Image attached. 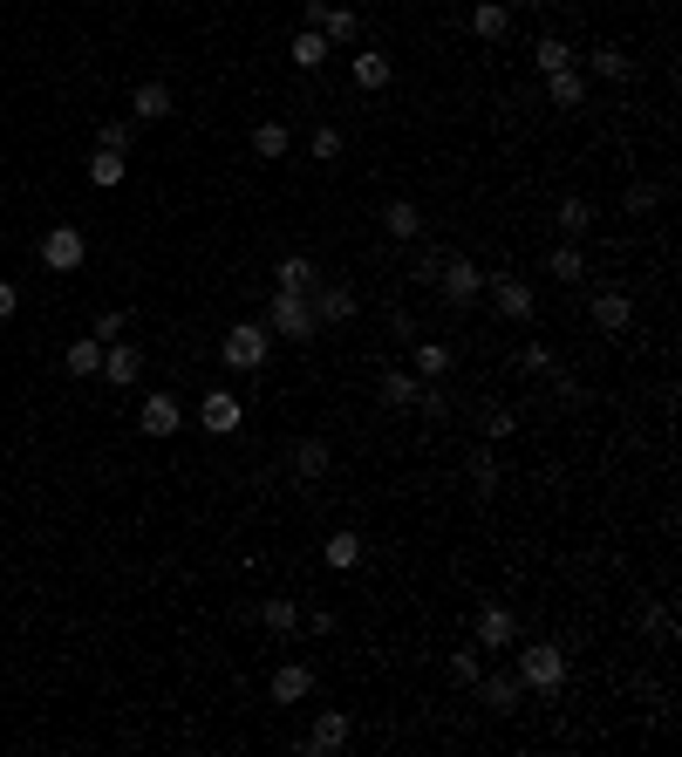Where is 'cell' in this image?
I'll use <instances>...</instances> for the list:
<instances>
[{
  "label": "cell",
  "mask_w": 682,
  "mask_h": 757,
  "mask_svg": "<svg viewBox=\"0 0 682 757\" xmlns=\"http://www.w3.org/2000/svg\"><path fill=\"white\" fill-rule=\"evenodd\" d=\"M14 307H21V287H14V280H0V321H14Z\"/></svg>",
  "instance_id": "cell-46"
},
{
  "label": "cell",
  "mask_w": 682,
  "mask_h": 757,
  "mask_svg": "<svg viewBox=\"0 0 682 757\" xmlns=\"http://www.w3.org/2000/svg\"><path fill=\"white\" fill-rule=\"evenodd\" d=\"M273 287H280V294H307V301H314L321 273H314V260H307V253H287V260L273 266Z\"/></svg>",
  "instance_id": "cell-15"
},
{
  "label": "cell",
  "mask_w": 682,
  "mask_h": 757,
  "mask_svg": "<svg viewBox=\"0 0 682 757\" xmlns=\"http://www.w3.org/2000/svg\"><path fill=\"white\" fill-rule=\"evenodd\" d=\"M82 260H89V239H82L76 226H48L41 232V266H48V273H76Z\"/></svg>",
  "instance_id": "cell-5"
},
{
  "label": "cell",
  "mask_w": 682,
  "mask_h": 757,
  "mask_svg": "<svg viewBox=\"0 0 682 757\" xmlns=\"http://www.w3.org/2000/svg\"><path fill=\"white\" fill-rule=\"evenodd\" d=\"M62 362H69V376H96V369H103V341H96V335L69 341V355H62Z\"/></svg>",
  "instance_id": "cell-30"
},
{
  "label": "cell",
  "mask_w": 682,
  "mask_h": 757,
  "mask_svg": "<svg viewBox=\"0 0 682 757\" xmlns=\"http://www.w3.org/2000/svg\"><path fill=\"white\" fill-rule=\"evenodd\" d=\"M89 185H96V191L123 185V151H96V157H89Z\"/></svg>",
  "instance_id": "cell-34"
},
{
  "label": "cell",
  "mask_w": 682,
  "mask_h": 757,
  "mask_svg": "<svg viewBox=\"0 0 682 757\" xmlns=\"http://www.w3.org/2000/svg\"><path fill=\"white\" fill-rule=\"evenodd\" d=\"M266 328H273L280 341H314V328H321V321H314V301H307V294H280V287H273Z\"/></svg>",
  "instance_id": "cell-3"
},
{
  "label": "cell",
  "mask_w": 682,
  "mask_h": 757,
  "mask_svg": "<svg viewBox=\"0 0 682 757\" xmlns=\"http://www.w3.org/2000/svg\"><path fill=\"white\" fill-rule=\"evenodd\" d=\"M348 76H355V89H362V96H376V89H389L396 62H389V55H376V48H362V55L348 62Z\"/></svg>",
  "instance_id": "cell-16"
},
{
  "label": "cell",
  "mask_w": 682,
  "mask_h": 757,
  "mask_svg": "<svg viewBox=\"0 0 682 757\" xmlns=\"http://www.w3.org/2000/svg\"><path fill=\"white\" fill-rule=\"evenodd\" d=\"M430 287H437L451 307H478V294H485V273H478L471 260H457V253H444V266H437V280H430Z\"/></svg>",
  "instance_id": "cell-4"
},
{
  "label": "cell",
  "mask_w": 682,
  "mask_h": 757,
  "mask_svg": "<svg viewBox=\"0 0 682 757\" xmlns=\"http://www.w3.org/2000/svg\"><path fill=\"white\" fill-rule=\"evenodd\" d=\"M410 376H423V382H444L451 376V341H410Z\"/></svg>",
  "instance_id": "cell-14"
},
{
  "label": "cell",
  "mask_w": 682,
  "mask_h": 757,
  "mask_svg": "<svg viewBox=\"0 0 682 757\" xmlns=\"http://www.w3.org/2000/svg\"><path fill=\"white\" fill-rule=\"evenodd\" d=\"M621 205L642 219V212H655V205H662V191H655V185H628V191H621Z\"/></svg>",
  "instance_id": "cell-40"
},
{
  "label": "cell",
  "mask_w": 682,
  "mask_h": 757,
  "mask_svg": "<svg viewBox=\"0 0 682 757\" xmlns=\"http://www.w3.org/2000/svg\"><path fill=\"white\" fill-rule=\"evenodd\" d=\"M205 430H212V437H232V430H239V396L212 389V396H205Z\"/></svg>",
  "instance_id": "cell-24"
},
{
  "label": "cell",
  "mask_w": 682,
  "mask_h": 757,
  "mask_svg": "<svg viewBox=\"0 0 682 757\" xmlns=\"http://www.w3.org/2000/svg\"><path fill=\"white\" fill-rule=\"evenodd\" d=\"M382 232H389V239H403V246H410V239H423L417 198H389V205H382Z\"/></svg>",
  "instance_id": "cell-17"
},
{
  "label": "cell",
  "mask_w": 682,
  "mask_h": 757,
  "mask_svg": "<svg viewBox=\"0 0 682 757\" xmlns=\"http://www.w3.org/2000/svg\"><path fill=\"white\" fill-rule=\"evenodd\" d=\"M348 737H355L348 710H321V717H314V730H307V744H301V751H307V757H335V751H348Z\"/></svg>",
  "instance_id": "cell-8"
},
{
  "label": "cell",
  "mask_w": 682,
  "mask_h": 757,
  "mask_svg": "<svg viewBox=\"0 0 682 757\" xmlns=\"http://www.w3.org/2000/svg\"><path fill=\"white\" fill-rule=\"evenodd\" d=\"M314 696V669L307 662H280L273 669V703H307Z\"/></svg>",
  "instance_id": "cell-18"
},
{
  "label": "cell",
  "mask_w": 682,
  "mask_h": 757,
  "mask_svg": "<svg viewBox=\"0 0 682 757\" xmlns=\"http://www.w3.org/2000/svg\"><path fill=\"white\" fill-rule=\"evenodd\" d=\"M512 642H519V614L505 601H478V648L498 655V648H512Z\"/></svg>",
  "instance_id": "cell-7"
},
{
  "label": "cell",
  "mask_w": 682,
  "mask_h": 757,
  "mask_svg": "<svg viewBox=\"0 0 682 757\" xmlns=\"http://www.w3.org/2000/svg\"><path fill=\"white\" fill-rule=\"evenodd\" d=\"M519 682H526L532 696H553V689L567 682V648H553V642H532L526 655H519Z\"/></svg>",
  "instance_id": "cell-2"
},
{
  "label": "cell",
  "mask_w": 682,
  "mask_h": 757,
  "mask_svg": "<svg viewBox=\"0 0 682 757\" xmlns=\"http://www.w3.org/2000/svg\"><path fill=\"white\" fill-rule=\"evenodd\" d=\"M546 96H553L560 110H580V103H587V76H580V69H560V76H546Z\"/></svg>",
  "instance_id": "cell-27"
},
{
  "label": "cell",
  "mask_w": 682,
  "mask_h": 757,
  "mask_svg": "<svg viewBox=\"0 0 682 757\" xmlns=\"http://www.w3.org/2000/svg\"><path fill=\"white\" fill-rule=\"evenodd\" d=\"M417 389H423V376H410V369H382V403H389V410H417Z\"/></svg>",
  "instance_id": "cell-22"
},
{
  "label": "cell",
  "mask_w": 682,
  "mask_h": 757,
  "mask_svg": "<svg viewBox=\"0 0 682 757\" xmlns=\"http://www.w3.org/2000/svg\"><path fill=\"white\" fill-rule=\"evenodd\" d=\"M485 294H492V307L505 314V321H532V280H519V273H485Z\"/></svg>",
  "instance_id": "cell-6"
},
{
  "label": "cell",
  "mask_w": 682,
  "mask_h": 757,
  "mask_svg": "<svg viewBox=\"0 0 682 757\" xmlns=\"http://www.w3.org/2000/svg\"><path fill=\"white\" fill-rule=\"evenodd\" d=\"M287 144H294L287 123H253V157H287Z\"/></svg>",
  "instance_id": "cell-32"
},
{
  "label": "cell",
  "mask_w": 682,
  "mask_h": 757,
  "mask_svg": "<svg viewBox=\"0 0 682 757\" xmlns=\"http://www.w3.org/2000/svg\"><path fill=\"white\" fill-rule=\"evenodd\" d=\"M301 628H314V635H335V614H328V607H301Z\"/></svg>",
  "instance_id": "cell-44"
},
{
  "label": "cell",
  "mask_w": 682,
  "mask_h": 757,
  "mask_svg": "<svg viewBox=\"0 0 682 757\" xmlns=\"http://www.w3.org/2000/svg\"><path fill=\"white\" fill-rule=\"evenodd\" d=\"M260 628H273V635H294V628H301V607H294V601H260Z\"/></svg>",
  "instance_id": "cell-33"
},
{
  "label": "cell",
  "mask_w": 682,
  "mask_h": 757,
  "mask_svg": "<svg viewBox=\"0 0 682 757\" xmlns=\"http://www.w3.org/2000/svg\"><path fill=\"white\" fill-rule=\"evenodd\" d=\"M89 335H96V341H116V335H123V314H96V328H89Z\"/></svg>",
  "instance_id": "cell-45"
},
{
  "label": "cell",
  "mask_w": 682,
  "mask_h": 757,
  "mask_svg": "<svg viewBox=\"0 0 682 757\" xmlns=\"http://www.w3.org/2000/svg\"><path fill=\"white\" fill-rule=\"evenodd\" d=\"M123 144H130V123H123V116H110V123L96 130V151H123Z\"/></svg>",
  "instance_id": "cell-42"
},
{
  "label": "cell",
  "mask_w": 682,
  "mask_h": 757,
  "mask_svg": "<svg viewBox=\"0 0 682 757\" xmlns=\"http://www.w3.org/2000/svg\"><path fill=\"white\" fill-rule=\"evenodd\" d=\"M512 430H519V417H512V410H505V403H492V410H485V437H512Z\"/></svg>",
  "instance_id": "cell-41"
},
{
  "label": "cell",
  "mask_w": 682,
  "mask_h": 757,
  "mask_svg": "<svg viewBox=\"0 0 682 757\" xmlns=\"http://www.w3.org/2000/svg\"><path fill=\"white\" fill-rule=\"evenodd\" d=\"M594 76H607V82H628V55H621V48H594Z\"/></svg>",
  "instance_id": "cell-37"
},
{
  "label": "cell",
  "mask_w": 682,
  "mask_h": 757,
  "mask_svg": "<svg viewBox=\"0 0 682 757\" xmlns=\"http://www.w3.org/2000/svg\"><path fill=\"white\" fill-rule=\"evenodd\" d=\"M451 676L464 682V689H471V682L485 676V655H478V642H471V648H457V655H451Z\"/></svg>",
  "instance_id": "cell-36"
},
{
  "label": "cell",
  "mask_w": 682,
  "mask_h": 757,
  "mask_svg": "<svg viewBox=\"0 0 682 757\" xmlns=\"http://www.w3.org/2000/svg\"><path fill=\"white\" fill-rule=\"evenodd\" d=\"M546 273H553L560 287H580V280H587V253H580L573 239H560V246L546 253Z\"/></svg>",
  "instance_id": "cell-20"
},
{
  "label": "cell",
  "mask_w": 682,
  "mask_h": 757,
  "mask_svg": "<svg viewBox=\"0 0 682 757\" xmlns=\"http://www.w3.org/2000/svg\"><path fill=\"white\" fill-rule=\"evenodd\" d=\"M266 355H273V328H266V321H239V328H226V341H219V362H226L232 376L266 369Z\"/></svg>",
  "instance_id": "cell-1"
},
{
  "label": "cell",
  "mask_w": 682,
  "mask_h": 757,
  "mask_svg": "<svg viewBox=\"0 0 682 757\" xmlns=\"http://www.w3.org/2000/svg\"><path fill=\"white\" fill-rule=\"evenodd\" d=\"M130 110H137V123H164V116H171V89H164V82H144V89L130 96Z\"/></svg>",
  "instance_id": "cell-26"
},
{
  "label": "cell",
  "mask_w": 682,
  "mask_h": 757,
  "mask_svg": "<svg viewBox=\"0 0 682 757\" xmlns=\"http://www.w3.org/2000/svg\"><path fill=\"white\" fill-rule=\"evenodd\" d=\"M328 48H335V41L321 35V28H301V35H294V48H287V62H294V69H321V62H328Z\"/></svg>",
  "instance_id": "cell-23"
},
{
  "label": "cell",
  "mask_w": 682,
  "mask_h": 757,
  "mask_svg": "<svg viewBox=\"0 0 682 757\" xmlns=\"http://www.w3.org/2000/svg\"><path fill=\"white\" fill-rule=\"evenodd\" d=\"M642 628H648V635H662V642L676 635V621H669V607H642Z\"/></svg>",
  "instance_id": "cell-43"
},
{
  "label": "cell",
  "mask_w": 682,
  "mask_h": 757,
  "mask_svg": "<svg viewBox=\"0 0 682 757\" xmlns=\"http://www.w3.org/2000/svg\"><path fill=\"white\" fill-rule=\"evenodd\" d=\"M321 553H328V567H335V573L362 567V532H328V546H321Z\"/></svg>",
  "instance_id": "cell-28"
},
{
  "label": "cell",
  "mask_w": 682,
  "mask_h": 757,
  "mask_svg": "<svg viewBox=\"0 0 682 757\" xmlns=\"http://www.w3.org/2000/svg\"><path fill=\"white\" fill-rule=\"evenodd\" d=\"M335 157H341V130L321 123V130H314V164H335Z\"/></svg>",
  "instance_id": "cell-39"
},
{
  "label": "cell",
  "mask_w": 682,
  "mask_h": 757,
  "mask_svg": "<svg viewBox=\"0 0 682 757\" xmlns=\"http://www.w3.org/2000/svg\"><path fill=\"white\" fill-rule=\"evenodd\" d=\"M532 69H539V76H560V69H573V48L560 35H539L532 41Z\"/></svg>",
  "instance_id": "cell-25"
},
{
  "label": "cell",
  "mask_w": 682,
  "mask_h": 757,
  "mask_svg": "<svg viewBox=\"0 0 682 757\" xmlns=\"http://www.w3.org/2000/svg\"><path fill=\"white\" fill-rule=\"evenodd\" d=\"M471 689L485 696V710H492V717H512V710L526 703V682H519V676H478Z\"/></svg>",
  "instance_id": "cell-11"
},
{
  "label": "cell",
  "mask_w": 682,
  "mask_h": 757,
  "mask_svg": "<svg viewBox=\"0 0 682 757\" xmlns=\"http://www.w3.org/2000/svg\"><path fill=\"white\" fill-rule=\"evenodd\" d=\"M178 423H185L178 396H144V410H137V430L144 437H178Z\"/></svg>",
  "instance_id": "cell-13"
},
{
  "label": "cell",
  "mask_w": 682,
  "mask_h": 757,
  "mask_svg": "<svg viewBox=\"0 0 682 757\" xmlns=\"http://www.w3.org/2000/svg\"><path fill=\"white\" fill-rule=\"evenodd\" d=\"M471 485H478V498H492L498 492V464L485 451H471Z\"/></svg>",
  "instance_id": "cell-38"
},
{
  "label": "cell",
  "mask_w": 682,
  "mask_h": 757,
  "mask_svg": "<svg viewBox=\"0 0 682 757\" xmlns=\"http://www.w3.org/2000/svg\"><path fill=\"white\" fill-rule=\"evenodd\" d=\"M519 369H526V376H553L560 362H553V348H546V341H526V348H519Z\"/></svg>",
  "instance_id": "cell-35"
},
{
  "label": "cell",
  "mask_w": 682,
  "mask_h": 757,
  "mask_svg": "<svg viewBox=\"0 0 682 757\" xmlns=\"http://www.w3.org/2000/svg\"><path fill=\"white\" fill-rule=\"evenodd\" d=\"M321 35H328V41H355V35H362V14L328 0V14H321Z\"/></svg>",
  "instance_id": "cell-31"
},
{
  "label": "cell",
  "mask_w": 682,
  "mask_h": 757,
  "mask_svg": "<svg viewBox=\"0 0 682 757\" xmlns=\"http://www.w3.org/2000/svg\"><path fill=\"white\" fill-rule=\"evenodd\" d=\"M96 376L110 382V389H130V382L144 376V348H130V341H116V348H103V369Z\"/></svg>",
  "instance_id": "cell-10"
},
{
  "label": "cell",
  "mask_w": 682,
  "mask_h": 757,
  "mask_svg": "<svg viewBox=\"0 0 682 757\" xmlns=\"http://www.w3.org/2000/svg\"><path fill=\"white\" fill-rule=\"evenodd\" d=\"M328 471V437H301L294 444V478H321Z\"/></svg>",
  "instance_id": "cell-29"
},
{
  "label": "cell",
  "mask_w": 682,
  "mask_h": 757,
  "mask_svg": "<svg viewBox=\"0 0 682 757\" xmlns=\"http://www.w3.org/2000/svg\"><path fill=\"white\" fill-rule=\"evenodd\" d=\"M471 35L478 41H505L512 35V7H505V0H478V7H471Z\"/></svg>",
  "instance_id": "cell-19"
},
{
  "label": "cell",
  "mask_w": 682,
  "mask_h": 757,
  "mask_svg": "<svg viewBox=\"0 0 682 757\" xmlns=\"http://www.w3.org/2000/svg\"><path fill=\"white\" fill-rule=\"evenodd\" d=\"M587 321H594L601 335H628V328H635V301H628V294H594V301H587Z\"/></svg>",
  "instance_id": "cell-9"
},
{
  "label": "cell",
  "mask_w": 682,
  "mask_h": 757,
  "mask_svg": "<svg viewBox=\"0 0 682 757\" xmlns=\"http://www.w3.org/2000/svg\"><path fill=\"white\" fill-rule=\"evenodd\" d=\"M314 321H321V328H348V321H355V287H314Z\"/></svg>",
  "instance_id": "cell-12"
},
{
  "label": "cell",
  "mask_w": 682,
  "mask_h": 757,
  "mask_svg": "<svg viewBox=\"0 0 682 757\" xmlns=\"http://www.w3.org/2000/svg\"><path fill=\"white\" fill-rule=\"evenodd\" d=\"M553 226H560V239H573V246H580V239H587V226H594V205H587V198H560V205H553Z\"/></svg>",
  "instance_id": "cell-21"
}]
</instances>
